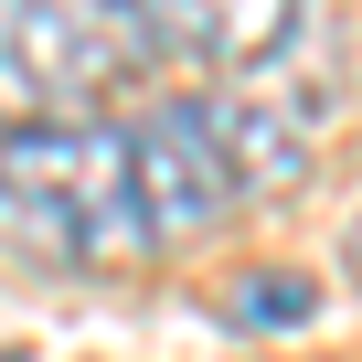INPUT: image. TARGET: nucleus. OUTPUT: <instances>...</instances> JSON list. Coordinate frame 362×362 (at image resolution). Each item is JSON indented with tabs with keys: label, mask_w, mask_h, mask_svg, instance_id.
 <instances>
[{
	"label": "nucleus",
	"mask_w": 362,
	"mask_h": 362,
	"mask_svg": "<svg viewBox=\"0 0 362 362\" xmlns=\"http://www.w3.org/2000/svg\"><path fill=\"white\" fill-rule=\"evenodd\" d=\"M0 245L43 267H117L149 256V203H139V149L107 117L75 128H22L0 139Z\"/></svg>",
	"instance_id": "obj_1"
},
{
	"label": "nucleus",
	"mask_w": 362,
	"mask_h": 362,
	"mask_svg": "<svg viewBox=\"0 0 362 362\" xmlns=\"http://www.w3.org/2000/svg\"><path fill=\"white\" fill-rule=\"evenodd\" d=\"M149 43L128 33L117 0H0V139L75 128L139 75Z\"/></svg>",
	"instance_id": "obj_2"
},
{
	"label": "nucleus",
	"mask_w": 362,
	"mask_h": 362,
	"mask_svg": "<svg viewBox=\"0 0 362 362\" xmlns=\"http://www.w3.org/2000/svg\"><path fill=\"white\" fill-rule=\"evenodd\" d=\"M128 149H139V203H149V235L170 245V235H203V224H224L245 192H235V170H224V139H214V117H203V96H170V107H149L139 128H128Z\"/></svg>",
	"instance_id": "obj_3"
},
{
	"label": "nucleus",
	"mask_w": 362,
	"mask_h": 362,
	"mask_svg": "<svg viewBox=\"0 0 362 362\" xmlns=\"http://www.w3.org/2000/svg\"><path fill=\"white\" fill-rule=\"evenodd\" d=\"M128 33L160 54V64H214V75H245V64H277L309 22V0H117Z\"/></svg>",
	"instance_id": "obj_4"
},
{
	"label": "nucleus",
	"mask_w": 362,
	"mask_h": 362,
	"mask_svg": "<svg viewBox=\"0 0 362 362\" xmlns=\"http://www.w3.org/2000/svg\"><path fill=\"white\" fill-rule=\"evenodd\" d=\"M203 117H214V139H224L235 192H288V181L309 170L298 117H277V107H256V96H203Z\"/></svg>",
	"instance_id": "obj_5"
},
{
	"label": "nucleus",
	"mask_w": 362,
	"mask_h": 362,
	"mask_svg": "<svg viewBox=\"0 0 362 362\" xmlns=\"http://www.w3.org/2000/svg\"><path fill=\"white\" fill-rule=\"evenodd\" d=\"M309 309H320V277H309V267H245V277H235V298H224V320H235V330H256V341L298 330Z\"/></svg>",
	"instance_id": "obj_6"
},
{
	"label": "nucleus",
	"mask_w": 362,
	"mask_h": 362,
	"mask_svg": "<svg viewBox=\"0 0 362 362\" xmlns=\"http://www.w3.org/2000/svg\"><path fill=\"white\" fill-rule=\"evenodd\" d=\"M341 267H351V277H362V214H351V235H341Z\"/></svg>",
	"instance_id": "obj_7"
}]
</instances>
